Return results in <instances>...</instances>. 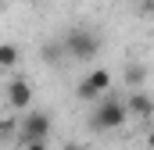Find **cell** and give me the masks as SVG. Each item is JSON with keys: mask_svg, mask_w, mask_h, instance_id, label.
I'll return each mask as SVG.
<instances>
[{"mask_svg": "<svg viewBox=\"0 0 154 150\" xmlns=\"http://www.w3.org/2000/svg\"><path fill=\"white\" fill-rule=\"evenodd\" d=\"M125 118H129V107H125V97H100V100H93V114H90V129H97V132H115L125 125Z\"/></svg>", "mask_w": 154, "mask_h": 150, "instance_id": "1", "label": "cell"}, {"mask_svg": "<svg viewBox=\"0 0 154 150\" xmlns=\"http://www.w3.org/2000/svg\"><path fill=\"white\" fill-rule=\"evenodd\" d=\"M61 46H65V54L75 57V61H93V57L100 54V36H97L93 29H68L65 39H61Z\"/></svg>", "mask_w": 154, "mask_h": 150, "instance_id": "2", "label": "cell"}, {"mask_svg": "<svg viewBox=\"0 0 154 150\" xmlns=\"http://www.w3.org/2000/svg\"><path fill=\"white\" fill-rule=\"evenodd\" d=\"M108 89H111V72H108V68H97V72L82 75V82L75 86V97L86 100V104H93V100H100Z\"/></svg>", "mask_w": 154, "mask_h": 150, "instance_id": "3", "label": "cell"}, {"mask_svg": "<svg viewBox=\"0 0 154 150\" xmlns=\"http://www.w3.org/2000/svg\"><path fill=\"white\" fill-rule=\"evenodd\" d=\"M18 132H22V143H29V140H47V136H50V114L47 111H29L22 118Z\"/></svg>", "mask_w": 154, "mask_h": 150, "instance_id": "4", "label": "cell"}, {"mask_svg": "<svg viewBox=\"0 0 154 150\" xmlns=\"http://www.w3.org/2000/svg\"><path fill=\"white\" fill-rule=\"evenodd\" d=\"M7 104H11L14 111H29V104H32V86H29L25 79H11V82H7Z\"/></svg>", "mask_w": 154, "mask_h": 150, "instance_id": "5", "label": "cell"}, {"mask_svg": "<svg viewBox=\"0 0 154 150\" xmlns=\"http://www.w3.org/2000/svg\"><path fill=\"white\" fill-rule=\"evenodd\" d=\"M125 107H129V114H136V118H151L154 114V100L143 93V89H136V93L125 97Z\"/></svg>", "mask_w": 154, "mask_h": 150, "instance_id": "6", "label": "cell"}, {"mask_svg": "<svg viewBox=\"0 0 154 150\" xmlns=\"http://www.w3.org/2000/svg\"><path fill=\"white\" fill-rule=\"evenodd\" d=\"M14 64H18V46L14 43H0V68L11 72Z\"/></svg>", "mask_w": 154, "mask_h": 150, "instance_id": "7", "label": "cell"}, {"mask_svg": "<svg viewBox=\"0 0 154 150\" xmlns=\"http://www.w3.org/2000/svg\"><path fill=\"white\" fill-rule=\"evenodd\" d=\"M125 82H129V86H140V82H143V64H129V68H125Z\"/></svg>", "mask_w": 154, "mask_h": 150, "instance_id": "8", "label": "cell"}, {"mask_svg": "<svg viewBox=\"0 0 154 150\" xmlns=\"http://www.w3.org/2000/svg\"><path fill=\"white\" fill-rule=\"evenodd\" d=\"M61 54H65V46H61V43H47V46H43V57H47L50 64H54V61H57Z\"/></svg>", "mask_w": 154, "mask_h": 150, "instance_id": "9", "label": "cell"}, {"mask_svg": "<svg viewBox=\"0 0 154 150\" xmlns=\"http://www.w3.org/2000/svg\"><path fill=\"white\" fill-rule=\"evenodd\" d=\"M25 150H47V140H29Z\"/></svg>", "mask_w": 154, "mask_h": 150, "instance_id": "10", "label": "cell"}, {"mask_svg": "<svg viewBox=\"0 0 154 150\" xmlns=\"http://www.w3.org/2000/svg\"><path fill=\"white\" fill-rule=\"evenodd\" d=\"M65 150H90V147H82V143H65Z\"/></svg>", "mask_w": 154, "mask_h": 150, "instance_id": "11", "label": "cell"}, {"mask_svg": "<svg viewBox=\"0 0 154 150\" xmlns=\"http://www.w3.org/2000/svg\"><path fill=\"white\" fill-rule=\"evenodd\" d=\"M147 147L154 150V129H151V132H147Z\"/></svg>", "mask_w": 154, "mask_h": 150, "instance_id": "12", "label": "cell"}, {"mask_svg": "<svg viewBox=\"0 0 154 150\" xmlns=\"http://www.w3.org/2000/svg\"><path fill=\"white\" fill-rule=\"evenodd\" d=\"M147 14H151V18H154V0H147Z\"/></svg>", "mask_w": 154, "mask_h": 150, "instance_id": "13", "label": "cell"}]
</instances>
